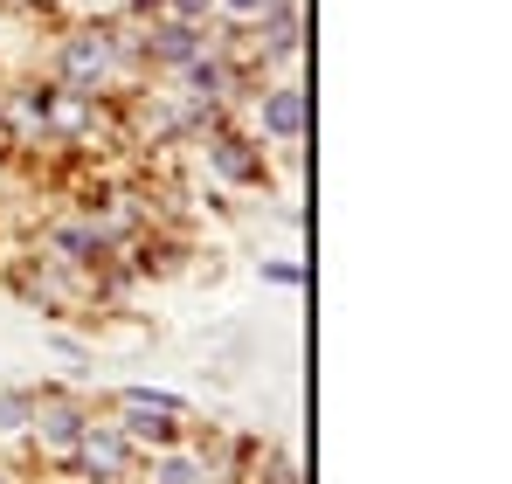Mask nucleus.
Returning <instances> with one entry per match:
<instances>
[{"label": "nucleus", "mask_w": 512, "mask_h": 484, "mask_svg": "<svg viewBox=\"0 0 512 484\" xmlns=\"http://www.w3.org/2000/svg\"><path fill=\"white\" fill-rule=\"evenodd\" d=\"M70 457L84 464L90 478L118 484V478H132V457H139V443H132L125 429H104V422H90L84 436H77V450H70Z\"/></svg>", "instance_id": "f257e3e1"}, {"label": "nucleus", "mask_w": 512, "mask_h": 484, "mask_svg": "<svg viewBox=\"0 0 512 484\" xmlns=\"http://www.w3.org/2000/svg\"><path fill=\"white\" fill-rule=\"evenodd\" d=\"M104 70H111V35H104V28L63 35V83H70V90H97Z\"/></svg>", "instance_id": "f03ea898"}, {"label": "nucleus", "mask_w": 512, "mask_h": 484, "mask_svg": "<svg viewBox=\"0 0 512 484\" xmlns=\"http://www.w3.org/2000/svg\"><path fill=\"white\" fill-rule=\"evenodd\" d=\"M173 415H180L173 395H139V388H132V395H125V436H132V443L167 450L173 436H180V422H173Z\"/></svg>", "instance_id": "7ed1b4c3"}, {"label": "nucleus", "mask_w": 512, "mask_h": 484, "mask_svg": "<svg viewBox=\"0 0 512 484\" xmlns=\"http://www.w3.org/2000/svg\"><path fill=\"white\" fill-rule=\"evenodd\" d=\"M42 249H49L56 263H97V256L111 249V229H104V222H49V229H42Z\"/></svg>", "instance_id": "20e7f679"}, {"label": "nucleus", "mask_w": 512, "mask_h": 484, "mask_svg": "<svg viewBox=\"0 0 512 484\" xmlns=\"http://www.w3.org/2000/svg\"><path fill=\"white\" fill-rule=\"evenodd\" d=\"M201 49H208V35H201L194 21H180V14H173V21H153V35H146V56H153V63H173V70H187Z\"/></svg>", "instance_id": "39448f33"}, {"label": "nucleus", "mask_w": 512, "mask_h": 484, "mask_svg": "<svg viewBox=\"0 0 512 484\" xmlns=\"http://www.w3.org/2000/svg\"><path fill=\"white\" fill-rule=\"evenodd\" d=\"M28 422L42 429V443H49V450H77V436L90 429V422H84V408L70 402V395H42Z\"/></svg>", "instance_id": "423d86ee"}, {"label": "nucleus", "mask_w": 512, "mask_h": 484, "mask_svg": "<svg viewBox=\"0 0 512 484\" xmlns=\"http://www.w3.org/2000/svg\"><path fill=\"white\" fill-rule=\"evenodd\" d=\"M263 132L284 139V146L305 132V90H298V83H277V90L263 97Z\"/></svg>", "instance_id": "0eeeda50"}, {"label": "nucleus", "mask_w": 512, "mask_h": 484, "mask_svg": "<svg viewBox=\"0 0 512 484\" xmlns=\"http://www.w3.org/2000/svg\"><path fill=\"white\" fill-rule=\"evenodd\" d=\"M208 160H215L222 180H236V187L263 180V153H250V139H215V146H208Z\"/></svg>", "instance_id": "6e6552de"}, {"label": "nucleus", "mask_w": 512, "mask_h": 484, "mask_svg": "<svg viewBox=\"0 0 512 484\" xmlns=\"http://www.w3.org/2000/svg\"><path fill=\"white\" fill-rule=\"evenodd\" d=\"M194 478H201V471H194L187 457H160V464H153V484H194Z\"/></svg>", "instance_id": "1a4fd4ad"}, {"label": "nucleus", "mask_w": 512, "mask_h": 484, "mask_svg": "<svg viewBox=\"0 0 512 484\" xmlns=\"http://www.w3.org/2000/svg\"><path fill=\"white\" fill-rule=\"evenodd\" d=\"M28 415H35V395H7L0 402V429H28Z\"/></svg>", "instance_id": "9d476101"}, {"label": "nucleus", "mask_w": 512, "mask_h": 484, "mask_svg": "<svg viewBox=\"0 0 512 484\" xmlns=\"http://www.w3.org/2000/svg\"><path fill=\"white\" fill-rule=\"evenodd\" d=\"M215 7H229V14H243V21H256V14H270L277 0H215Z\"/></svg>", "instance_id": "9b49d317"}, {"label": "nucleus", "mask_w": 512, "mask_h": 484, "mask_svg": "<svg viewBox=\"0 0 512 484\" xmlns=\"http://www.w3.org/2000/svg\"><path fill=\"white\" fill-rule=\"evenodd\" d=\"M132 7H139V14H160V7H167V0H132Z\"/></svg>", "instance_id": "f8f14e48"}, {"label": "nucleus", "mask_w": 512, "mask_h": 484, "mask_svg": "<svg viewBox=\"0 0 512 484\" xmlns=\"http://www.w3.org/2000/svg\"><path fill=\"white\" fill-rule=\"evenodd\" d=\"M0 484H14V478H7V471H0Z\"/></svg>", "instance_id": "ddd939ff"}]
</instances>
